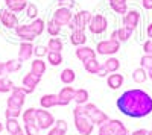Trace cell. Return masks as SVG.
<instances>
[{"label":"cell","instance_id":"7a4b0ae2","mask_svg":"<svg viewBox=\"0 0 152 135\" xmlns=\"http://www.w3.org/2000/svg\"><path fill=\"white\" fill-rule=\"evenodd\" d=\"M93 18V12L87 11V9H81L78 12H75L73 14V18L72 21L69 23V29L73 32V30H85L88 28V24H90Z\"/></svg>","mask_w":152,"mask_h":135},{"label":"cell","instance_id":"3957f363","mask_svg":"<svg viewBox=\"0 0 152 135\" xmlns=\"http://www.w3.org/2000/svg\"><path fill=\"white\" fill-rule=\"evenodd\" d=\"M82 111H84V115H87L88 118L93 121V125H96V126L104 125L105 121L110 120V117L104 111H100L94 103H88L87 102L85 105H82Z\"/></svg>","mask_w":152,"mask_h":135},{"label":"cell","instance_id":"680465c9","mask_svg":"<svg viewBox=\"0 0 152 135\" xmlns=\"http://www.w3.org/2000/svg\"><path fill=\"white\" fill-rule=\"evenodd\" d=\"M148 135H152V129H151V131H149V132H148Z\"/></svg>","mask_w":152,"mask_h":135},{"label":"cell","instance_id":"816d5d0a","mask_svg":"<svg viewBox=\"0 0 152 135\" xmlns=\"http://www.w3.org/2000/svg\"><path fill=\"white\" fill-rule=\"evenodd\" d=\"M146 35H148L149 40H152V23H149L146 26Z\"/></svg>","mask_w":152,"mask_h":135},{"label":"cell","instance_id":"d6a6232c","mask_svg":"<svg viewBox=\"0 0 152 135\" xmlns=\"http://www.w3.org/2000/svg\"><path fill=\"white\" fill-rule=\"evenodd\" d=\"M5 67H6V73H17L21 70L23 67V62L17 58V59H9L5 62Z\"/></svg>","mask_w":152,"mask_h":135},{"label":"cell","instance_id":"8fae6325","mask_svg":"<svg viewBox=\"0 0 152 135\" xmlns=\"http://www.w3.org/2000/svg\"><path fill=\"white\" fill-rule=\"evenodd\" d=\"M140 20H142V14L138 12L137 9H128L126 14L123 15V26L125 28H129L132 30H135L140 24Z\"/></svg>","mask_w":152,"mask_h":135},{"label":"cell","instance_id":"7402d4cb","mask_svg":"<svg viewBox=\"0 0 152 135\" xmlns=\"http://www.w3.org/2000/svg\"><path fill=\"white\" fill-rule=\"evenodd\" d=\"M108 5L116 14L120 15H125L128 11V0H108Z\"/></svg>","mask_w":152,"mask_h":135},{"label":"cell","instance_id":"4316f807","mask_svg":"<svg viewBox=\"0 0 152 135\" xmlns=\"http://www.w3.org/2000/svg\"><path fill=\"white\" fill-rule=\"evenodd\" d=\"M59 79L61 82L64 83V85H72L76 79V75H75V71L72 68H64L61 71V75H59Z\"/></svg>","mask_w":152,"mask_h":135},{"label":"cell","instance_id":"f1b7e54d","mask_svg":"<svg viewBox=\"0 0 152 135\" xmlns=\"http://www.w3.org/2000/svg\"><path fill=\"white\" fill-rule=\"evenodd\" d=\"M104 67L107 68L108 73H116L120 68V61L117 58H114V56H110V58H107V61L104 62Z\"/></svg>","mask_w":152,"mask_h":135},{"label":"cell","instance_id":"1f68e13d","mask_svg":"<svg viewBox=\"0 0 152 135\" xmlns=\"http://www.w3.org/2000/svg\"><path fill=\"white\" fill-rule=\"evenodd\" d=\"M148 79V70H145L143 67H138L132 71V81L135 83H143Z\"/></svg>","mask_w":152,"mask_h":135},{"label":"cell","instance_id":"5b68a950","mask_svg":"<svg viewBox=\"0 0 152 135\" xmlns=\"http://www.w3.org/2000/svg\"><path fill=\"white\" fill-rule=\"evenodd\" d=\"M87 29L90 30L91 35H102L108 29V18L104 14H93V18Z\"/></svg>","mask_w":152,"mask_h":135},{"label":"cell","instance_id":"83f0119b","mask_svg":"<svg viewBox=\"0 0 152 135\" xmlns=\"http://www.w3.org/2000/svg\"><path fill=\"white\" fill-rule=\"evenodd\" d=\"M21 120L24 125L28 123H37V108H28L26 111H23Z\"/></svg>","mask_w":152,"mask_h":135},{"label":"cell","instance_id":"d4e9b609","mask_svg":"<svg viewBox=\"0 0 152 135\" xmlns=\"http://www.w3.org/2000/svg\"><path fill=\"white\" fill-rule=\"evenodd\" d=\"M5 129H6V132H8L9 135H14V134H17V132L23 131L17 118H6V123H5Z\"/></svg>","mask_w":152,"mask_h":135},{"label":"cell","instance_id":"836d02e7","mask_svg":"<svg viewBox=\"0 0 152 135\" xmlns=\"http://www.w3.org/2000/svg\"><path fill=\"white\" fill-rule=\"evenodd\" d=\"M46 58H47V62H49L50 65H53V67L61 65L62 61H64V58H62L61 52H49Z\"/></svg>","mask_w":152,"mask_h":135},{"label":"cell","instance_id":"8992f818","mask_svg":"<svg viewBox=\"0 0 152 135\" xmlns=\"http://www.w3.org/2000/svg\"><path fill=\"white\" fill-rule=\"evenodd\" d=\"M55 121H56L55 117L50 114L47 109H44V108H38L37 109V125H38V128H40L41 131L53 128Z\"/></svg>","mask_w":152,"mask_h":135},{"label":"cell","instance_id":"484cf974","mask_svg":"<svg viewBox=\"0 0 152 135\" xmlns=\"http://www.w3.org/2000/svg\"><path fill=\"white\" fill-rule=\"evenodd\" d=\"M47 49H49V52H62L64 43H62V40L58 38V36H52V38L47 41Z\"/></svg>","mask_w":152,"mask_h":135},{"label":"cell","instance_id":"f35d334b","mask_svg":"<svg viewBox=\"0 0 152 135\" xmlns=\"http://www.w3.org/2000/svg\"><path fill=\"white\" fill-rule=\"evenodd\" d=\"M24 134L26 135H38L40 134V128H38V125L37 123H28V125H24Z\"/></svg>","mask_w":152,"mask_h":135},{"label":"cell","instance_id":"ab89813d","mask_svg":"<svg viewBox=\"0 0 152 135\" xmlns=\"http://www.w3.org/2000/svg\"><path fill=\"white\" fill-rule=\"evenodd\" d=\"M21 115V109L20 108H11L8 106L6 111H5V117L6 118H18Z\"/></svg>","mask_w":152,"mask_h":135},{"label":"cell","instance_id":"f546056e","mask_svg":"<svg viewBox=\"0 0 152 135\" xmlns=\"http://www.w3.org/2000/svg\"><path fill=\"white\" fill-rule=\"evenodd\" d=\"M88 99H90V94H88V91L85 88H79L75 91V102L76 105H85L88 102Z\"/></svg>","mask_w":152,"mask_h":135},{"label":"cell","instance_id":"bcb514c9","mask_svg":"<svg viewBox=\"0 0 152 135\" xmlns=\"http://www.w3.org/2000/svg\"><path fill=\"white\" fill-rule=\"evenodd\" d=\"M107 75H110V73L107 71V68L104 67V64H100V67H99V70H97V73H96V76H99V78H105Z\"/></svg>","mask_w":152,"mask_h":135},{"label":"cell","instance_id":"ac0fdd59","mask_svg":"<svg viewBox=\"0 0 152 135\" xmlns=\"http://www.w3.org/2000/svg\"><path fill=\"white\" fill-rule=\"evenodd\" d=\"M123 82H125L123 75H120V73H117V71L116 73H110L108 78H107V83H108V87L111 90H119L123 85Z\"/></svg>","mask_w":152,"mask_h":135},{"label":"cell","instance_id":"f5cc1de1","mask_svg":"<svg viewBox=\"0 0 152 135\" xmlns=\"http://www.w3.org/2000/svg\"><path fill=\"white\" fill-rule=\"evenodd\" d=\"M6 75V67H5V62H0V78Z\"/></svg>","mask_w":152,"mask_h":135},{"label":"cell","instance_id":"ffe728a7","mask_svg":"<svg viewBox=\"0 0 152 135\" xmlns=\"http://www.w3.org/2000/svg\"><path fill=\"white\" fill-rule=\"evenodd\" d=\"M5 5L9 11L15 12V14H20L26 9L28 6V0H5Z\"/></svg>","mask_w":152,"mask_h":135},{"label":"cell","instance_id":"db71d44e","mask_svg":"<svg viewBox=\"0 0 152 135\" xmlns=\"http://www.w3.org/2000/svg\"><path fill=\"white\" fill-rule=\"evenodd\" d=\"M110 38H111V40H117V29H116V30H114V32L111 33V36H110ZM117 41H119V40H117Z\"/></svg>","mask_w":152,"mask_h":135},{"label":"cell","instance_id":"277c9868","mask_svg":"<svg viewBox=\"0 0 152 135\" xmlns=\"http://www.w3.org/2000/svg\"><path fill=\"white\" fill-rule=\"evenodd\" d=\"M120 41L117 40H102L96 44V53L102 56H113L120 50Z\"/></svg>","mask_w":152,"mask_h":135},{"label":"cell","instance_id":"f907efd6","mask_svg":"<svg viewBox=\"0 0 152 135\" xmlns=\"http://www.w3.org/2000/svg\"><path fill=\"white\" fill-rule=\"evenodd\" d=\"M47 135H64V134L59 132V131L53 126V128H50V129H49V134H47Z\"/></svg>","mask_w":152,"mask_h":135},{"label":"cell","instance_id":"681fc988","mask_svg":"<svg viewBox=\"0 0 152 135\" xmlns=\"http://www.w3.org/2000/svg\"><path fill=\"white\" fill-rule=\"evenodd\" d=\"M148 129H137V131H134V132H131L129 135H148Z\"/></svg>","mask_w":152,"mask_h":135},{"label":"cell","instance_id":"9f6ffc18","mask_svg":"<svg viewBox=\"0 0 152 135\" xmlns=\"http://www.w3.org/2000/svg\"><path fill=\"white\" fill-rule=\"evenodd\" d=\"M3 129H5V125L2 123V121H0V134H2V131H3Z\"/></svg>","mask_w":152,"mask_h":135},{"label":"cell","instance_id":"ee69618b","mask_svg":"<svg viewBox=\"0 0 152 135\" xmlns=\"http://www.w3.org/2000/svg\"><path fill=\"white\" fill-rule=\"evenodd\" d=\"M53 126H55L59 132H62V134L66 135V132H67V121H66V120H56Z\"/></svg>","mask_w":152,"mask_h":135},{"label":"cell","instance_id":"4fadbf2b","mask_svg":"<svg viewBox=\"0 0 152 135\" xmlns=\"http://www.w3.org/2000/svg\"><path fill=\"white\" fill-rule=\"evenodd\" d=\"M15 35H17V38H20L21 41H29V43H34L38 36L31 30L29 28V24H18V26L14 29Z\"/></svg>","mask_w":152,"mask_h":135},{"label":"cell","instance_id":"7c38bea8","mask_svg":"<svg viewBox=\"0 0 152 135\" xmlns=\"http://www.w3.org/2000/svg\"><path fill=\"white\" fill-rule=\"evenodd\" d=\"M75 55H76V58H78L82 64L88 62L90 59H96V56H97L94 49L88 47V46H79V47H76Z\"/></svg>","mask_w":152,"mask_h":135},{"label":"cell","instance_id":"52a82bcc","mask_svg":"<svg viewBox=\"0 0 152 135\" xmlns=\"http://www.w3.org/2000/svg\"><path fill=\"white\" fill-rule=\"evenodd\" d=\"M0 24L3 28H6L8 30H14L20 23H18V17L15 12L5 8V9H0Z\"/></svg>","mask_w":152,"mask_h":135},{"label":"cell","instance_id":"44dd1931","mask_svg":"<svg viewBox=\"0 0 152 135\" xmlns=\"http://www.w3.org/2000/svg\"><path fill=\"white\" fill-rule=\"evenodd\" d=\"M70 44L75 46V47H79V46H85L87 43V35H85V30H73L70 33Z\"/></svg>","mask_w":152,"mask_h":135},{"label":"cell","instance_id":"30bf717a","mask_svg":"<svg viewBox=\"0 0 152 135\" xmlns=\"http://www.w3.org/2000/svg\"><path fill=\"white\" fill-rule=\"evenodd\" d=\"M24 97H26V93L21 90V87H14L11 91V96L6 100V105L11 108H20L21 109L24 105V100H26Z\"/></svg>","mask_w":152,"mask_h":135},{"label":"cell","instance_id":"d6986e66","mask_svg":"<svg viewBox=\"0 0 152 135\" xmlns=\"http://www.w3.org/2000/svg\"><path fill=\"white\" fill-rule=\"evenodd\" d=\"M40 81H41V78H40V76H37V75H34L32 71H29L28 75H24V76H23L21 83H23V87H26V88H29V90L35 91V88L38 87Z\"/></svg>","mask_w":152,"mask_h":135},{"label":"cell","instance_id":"b9f144b4","mask_svg":"<svg viewBox=\"0 0 152 135\" xmlns=\"http://www.w3.org/2000/svg\"><path fill=\"white\" fill-rule=\"evenodd\" d=\"M140 67H143L145 70H151L152 68V55L145 53L140 59Z\"/></svg>","mask_w":152,"mask_h":135},{"label":"cell","instance_id":"6f0895ef","mask_svg":"<svg viewBox=\"0 0 152 135\" xmlns=\"http://www.w3.org/2000/svg\"><path fill=\"white\" fill-rule=\"evenodd\" d=\"M14 135H26V134H24V131H20V132H17V134H14Z\"/></svg>","mask_w":152,"mask_h":135},{"label":"cell","instance_id":"9c48e42d","mask_svg":"<svg viewBox=\"0 0 152 135\" xmlns=\"http://www.w3.org/2000/svg\"><path fill=\"white\" fill-rule=\"evenodd\" d=\"M75 117V128L76 131H78L79 135H91L93 129H94V125H93V121L88 118L87 115H73Z\"/></svg>","mask_w":152,"mask_h":135},{"label":"cell","instance_id":"74e56055","mask_svg":"<svg viewBox=\"0 0 152 135\" xmlns=\"http://www.w3.org/2000/svg\"><path fill=\"white\" fill-rule=\"evenodd\" d=\"M24 12H26V17H28L29 20H35V18L38 17V6H37L35 3H28Z\"/></svg>","mask_w":152,"mask_h":135},{"label":"cell","instance_id":"5bb4252c","mask_svg":"<svg viewBox=\"0 0 152 135\" xmlns=\"http://www.w3.org/2000/svg\"><path fill=\"white\" fill-rule=\"evenodd\" d=\"M34 44L29 43V41H21L20 43V47H18V59L21 61V62H24V61H29L34 55Z\"/></svg>","mask_w":152,"mask_h":135},{"label":"cell","instance_id":"e0dca14e","mask_svg":"<svg viewBox=\"0 0 152 135\" xmlns=\"http://www.w3.org/2000/svg\"><path fill=\"white\" fill-rule=\"evenodd\" d=\"M46 70H47V64H46V61L43 58H35L31 62V71L34 73V75H37V76L43 78Z\"/></svg>","mask_w":152,"mask_h":135},{"label":"cell","instance_id":"7dc6e473","mask_svg":"<svg viewBox=\"0 0 152 135\" xmlns=\"http://www.w3.org/2000/svg\"><path fill=\"white\" fill-rule=\"evenodd\" d=\"M58 5H59V6H66V8H70V9H72V8L76 5V2H75V0H64V2H59Z\"/></svg>","mask_w":152,"mask_h":135},{"label":"cell","instance_id":"7bdbcfd3","mask_svg":"<svg viewBox=\"0 0 152 135\" xmlns=\"http://www.w3.org/2000/svg\"><path fill=\"white\" fill-rule=\"evenodd\" d=\"M97 135H113V129H111V126H110L108 121H105L104 125H100V126H99Z\"/></svg>","mask_w":152,"mask_h":135},{"label":"cell","instance_id":"e575fe53","mask_svg":"<svg viewBox=\"0 0 152 135\" xmlns=\"http://www.w3.org/2000/svg\"><path fill=\"white\" fill-rule=\"evenodd\" d=\"M132 33H134V30L132 29H129V28H125V26H122V28H119L117 29V40L120 41V43H126L131 36H132Z\"/></svg>","mask_w":152,"mask_h":135},{"label":"cell","instance_id":"4dcf8cb0","mask_svg":"<svg viewBox=\"0 0 152 135\" xmlns=\"http://www.w3.org/2000/svg\"><path fill=\"white\" fill-rule=\"evenodd\" d=\"M61 26L56 23V21H53L52 18H50L47 23H46V32L50 35V36H59L61 35Z\"/></svg>","mask_w":152,"mask_h":135},{"label":"cell","instance_id":"d590c367","mask_svg":"<svg viewBox=\"0 0 152 135\" xmlns=\"http://www.w3.org/2000/svg\"><path fill=\"white\" fill-rule=\"evenodd\" d=\"M99 67H100V62H99L97 59H90L88 62L84 64L85 71H87V73H90V75H96L97 70H99Z\"/></svg>","mask_w":152,"mask_h":135},{"label":"cell","instance_id":"2e32d148","mask_svg":"<svg viewBox=\"0 0 152 135\" xmlns=\"http://www.w3.org/2000/svg\"><path fill=\"white\" fill-rule=\"evenodd\" d=\"M40 105L44 109H50L53 106H61V100H59L58 94H44L40 99Z\"/></svg>","mask_w":152,"mask_h":135},{"label":"cell","instance_id":"cb8c5ba5","mask_svg":"<svg viewBox=\"0 0 152 135\" xmlns=\"http://www.w3.org/2000/svg\"><path fill=\"white\" fill-rule=\"evenodd\" d=\"M29 28H31V30H32L37 36H40V35H43L44 30H46V21H44L43 18H40V17H37L35 20H32V21L29 23Z\"/></svg>","mask_w":152,"mask_h":135},{"label":"cell","instance_id":"f6af8a7d","mask_svg":"<svg viewBox=\"0 0 152 135\" xmlns=\"http://www.w3.org/2000/svg\"><path fill=\"white\" fill-rule=\"evenodd\" d=\"M143 52L148 55H152V40H148L143 43Z\"/></svg>","mask_w":152,"mask_h":135},{"label":"cell","instance_id":"ba28073f","mask_svg":"<svg viewBox=\"0 0 152 135\" xmlns=\"http://www.w3.org/2000/svg\"><path fill=\"white\" fill-rule=\"evenodd\" d=\"M73 14L75 12L70 9V8H66V6H59L53 11V14H52V20L56 21L59 26H69V23L72 21L73 18Z\"/></svg>","mask_w":152,"mask_h":135},{"label":"cell","instance_id":"11a10c76","mask_svg":"<svg viewBox=\"0 0 152 135\" xmlns=\"http://www.w3.org/2000/svg\"><path fill=\"white\" fill-rule=\"evenodd\" d=\"M148 78L152 81V68H151V70H148Z\"/></svg>","mask_w":152,"mask_h":135},{"label":"cell","instance_id":"c3c4849f","mask_svg":"<svg viewBox=\"0 0 152 135\" xmlns=\"http://www.w3.org/2000/svg\"><path fill=\"white\" fill-rule=\"evenodd\" d=\"M142 6L146 11H152V0H142Z\"/></svg>","mask_w":152,"mask_h":135},{"label":"cell","instance_id":"8d00e7d4","mask_svg":"<svg viewBox=\"0 0 152 135\" xmlns=\"http://www.w3.org/2000/svg\"><path fill=\"white\" fill-rule=\"evenodd\" d=\"M12 88H14V82L11 79H8L5 76L0 78V93H9V91H12Z\"/></svg>","mask_w":152,"mask_h":135},{"label":"cell","instance_id":"6da1fadb","mask_svg":"<svg viewBox=\"0 0 152 135\" xmlns=\"http://www.w3.org/2000/svg\"><path fill=\"white\" fill-rule=\"evenodd\" d=\"M116 105L119 111L129 118H143L152 112V97L140 88L126 90L120 94Z\"/></svg>","mask_w":152,"mask_h":135},{"label":"cell","instance_id":"603a6c76","mask_svg":"<svg viewBox=\"0 0 152 135\" xmlns=\"http://www.w3.org/2000/svg\"><path fill=\"white\" fill-rule=\"evenodd\" d=\"M108 123L113 129V135H129V131L126 128L120 120H116V118H110Z\"/></svg>","mask_w":152,"mask_h":135},{"label":"cell","instance_id":"9a60e30c","mask_svg":"<svg viewBox=\"0 0 152 135\" xmlns=\"http://www.w3.org/2000/svg\"><path fill=\"white\" fill-rule=\"evenodd\" d=\"M75 88L70 87V85H67V87H62L61 91L58 93V97L61 100V106H67L73 99H75Z\"/></svg>","mask_w":152,"mask_h":135},{"label":"cell","instance_id":"60d3db41","mask_svg":"<svg viewBox=\"0 0 152 135\" xmlns=\"http://www.w3.org/2000/svg\"><path fill=\"white\" fill-rule=\"evenodd\" d=\"M47 53H49L47 46L40 44V46H35V47H34V55H35L37 58H44V56H47Z\"/></svg>","mask_w":152,"mask_h":135},{"label":"cell","instance_id":"91938a15","mask_svg":"<svg viewBox=\"0 0 152 135\" xmlns=\"http://www.w3.org/2000/svg\"><path fill=\"white\" fill-rule=\"evenodd\" d=\"M59 2H64V0H58V3H59Z\"/></svg>","mask_w":152,"mask_h":135}]
</instances>
